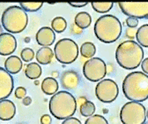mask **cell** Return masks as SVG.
<instances>
[{
  "instance_id": "60d3db41",
  "label": "cell",
  "mask_w": 148,
  "mask_h": 124,
  "mask_svg": "<svg viewBox=\"0 0 148 124\" xmlns=\"http://www.w3.org/2000/svg\"><path fill=\"white\" fill-rule=\"evenodd\" d=\"M34 84H35V85H38V84H39V81H37V80L34 81Z\"/></svg>"
},
{
  "instance_id": "1f68e13d",
  "label": "cell",
  "mask_w": 148,
  "mask_h": 124,
  "mask_svg": "<svg viewBox=\"0 0 148 124\" xmlns=\"http://www.w3.org/2000/svg\"><path fill=\"white\" fill-rule=\"evenodd\" d=\"M136 33L137 31L134 28H129L126 29V37L129 39H134V37H136Z\"/></svg>"
},
{
  "instance_id": "603a6c76",
  "label": "cell",
  "mask_w": 148,
  "mask_h": 124,
  "mask_svg": "<svg viewBox=\"0 0 148 124\" xmlns=\"http://www.w3.org/2000/svg\"><path fill=\"white\" fill-rule=\"evenodd\" d=\"M67 28V21L63 17H56L51 21V28L57 33H63Z\"/></svg>"
},
{
  "instance_id": "b9f144b4",
  "label": "cell",
  "mask_w": 148,
  "mask_h": 124,
  "mask_svg": "<svg viewBox=\"0 0 148 124\" xmlns=\"http://www.w3.org/2000/svg\"><path fill=\"white\" fill-rule=\"evenodd\" d=\"M146 118H148V110H146Z\"/></svg>"
},
{
  "instance_id": "44dd1931",
  "label": "cell",
  "mask_w": 148,
  "mask_h": 124,
  "mask_svg": "<svg viewBox=\"0 0 148 124\" xmlns=\"http://www.w3.org/2000/svg\"><path fill=\"white\" fill-rule=\"evenodd\" d=\"M136 39L141 47L148 48V24L142 25L136 33Z\"/></svg>"
},
{
  "instance_id": "7402d4cb",
  "label": "cell",
  "mask_w": 148,
  "mask_h": 124,
  "mask_svg": "<svg viewBox=\"0 0 148 124\" xmlns=\"http://www.w3.org/2000/svg\"><path fill=\"white\" fill-rule=\"evenodd\" d=\"M79 51L82 57L86 58V59H92V58H94L95 54L96 48H95V45L92 42H85L80 46Z\"/></svg>"
},
{
  "instance_id": "4dcf8cb0",
  "label": "cell",
  "mask_w": 148,
  "mask_h": 124,
  "mask_svg": "<svg viewBox=\"0 0 148 124\" xmlns=\"http://www.w3.org/2000/svg\"><path fill=\"white\" fill-rule=\"evenodd\" d=\"M62 124H82V123L79 119L75 117H70L66 120H64Z\"/></svg>"
},
{
  "instance_id": "ba28073f",
  "label": "cell",
  "mask_w": 148,
  "mask_h": 124,
  "mask_svg": "<svg viewBox=\"0 0 148 124\" xmlns=\"http://www.w3.org/2000/svg\"><path fill=\"white\" fill-rule=\"evenodd\" d=\"M108 67L101 58H92L83 66V75L90 82H96L103 80L107 75Z\"/></svg>"
},
{
  "instance_id": "d6986e66",
  "label": "cell",
  "mask_w": 148,
  "mask_h": 124,
  "mask_svg": "<svg viewBox=\"0 0 148 124\" xmlns=\"http://www.w3.org/2000/svg\"><path fill=\"white\" fill-rule=\"evenodd\" d=\"M42 74V68L38 63L31 62L25 68V75L28 79L36 80Z\"/></svg>"
},
{
  "instance_id": "ffe728a7",
  "label": "cell",
  "mask_w": 148,
  "mask_h": 124,
  "mask_svg": "<svg viewBox=\"0 0 148 124\" xmlns=\"http://www.w3.org/2000/svg\"><path fill=\"white\" fill-rule=\"evenodd\" d=\"M74 23L81 29L87 28L92 23V17L86 12H80L75 16Z\"/></svg>"
},
{
  "instance_id": "9a60e30c",
  "label": "cell",
  "mask_w": 148,
  "mask_h": 124,
  "mask_svg": "<svg viewBox=\"0 0 148 124\" xmlns=\"http://www.w3.org/2000/svg\"><path fill=\"white\" fill-rule=\"evenodd\" d=\"M16 114V106L11 100L2 99L0 101V119L2 121H10Z\"/></svg>"
},
{
  "instance_id": "2e32d148",
  "label": "cell",
  "mask_w": 148,
  "mask_h": 124,
  "mask_svg": "<svg viewBox=\"0 0 148 124\" xmlns=\"http://www.w3.org/2000/svg\"><path fill=\"white\" fill-rule=\"evenodd\" d=\"M4 66L5 69L8 73L12 75H16L18 72H21L23 67V63L22 60L18 56H10L5 60Z\"/></svg>"
},
{
  "instance_id": "5bb4252c",
  "label": "cell",
  "mask_w": 148,
  "mask_h": 124,
  "mask_svg": "<svg viewBox=\"0 0 148 124\" xmlns=\"http://www.w3.org/2000/svg\"><path fill=\"white\" fill-rule=\"evenodd\" d=\"M79 83V76L76 71L67 70L61 76V84L66 90H75Z\"/></svg>"
},
{
  "instance_id": "8fae6325",
  "label": "cell",
  "mask_w": 148,
  "mask_h": 124,
  "mask_svg": "<svg viewBox=\"0 0 148 124\" xmlns=\"http://www.w3.org/2000/svg\"><path fill=\"white\" fill-rule=\"evenodd\" d=\"M13 91V78L4 67H0V99H6Z\"/></svg>"
},
{
  "instance_id": "277c9868",
  "label": "cell",
  "mask_w": 148,
  "mask_h": 124,
  "mask_svg": "<svg viewBox=\"0 0 148 124\" xmlns=\"http://www.w3.org/2000/svg\"><path fill=\"white\" fill-rule=\"evenodd\" d=\"M94 31L96 37L101 42L111 44L121 37L122 23L114 15H102L95 21Z\"/></svg>"
},
{
  "instance_id": "8992f818",
  "label": "cell",
  "mask_w": 148,
  "mask_h": 124,
  "mask_svg": "<svg viewBox=\"0 0 148 124\" xmlns=\"http://www.w3.org/2000/svg\"><path fill=\"white\" fill-rule=\"evenodd\" d=\"M120 119L123 124H144L146 120V110L140 102L130 101L120 110Z\"/></svg>"
},
{
  "instance_id": "4316f807",
  "label": "cell",
  "mask_w": 148,
  "mask_h": 124,
  "mask_svg": "<svg viewBox=\"0 0 148 124\" xmlns=\"http://www.w3.org/2000/svg\"><path fill=\"white\" fill-rule=\"evenodd\" d=\"M85 124H108V122L102 115L94 114L86 119Z\"/></svg>"
},
{
  "instance_id": "e575fe53",
  "label": "cell",
  "mask_w": 148,
  "mask_h": 124,
  "mask_svg": "<svg viewBox=\"0 0 148 124\" xmlns=\"http://www.w3.org/2000/svg\"><path fill=\"white\" fill-rule=\"evenodd\" d=\"M141 68H142L143 73H145V75H148V58L143 60L141 63Z\"/></svg>"
},
{
  "instance_id": "f546056e",
  "label": "cell",
  "mask_w": 148,
  "mask_h": 124,
  "mask_svg": "<svg viewBox=\"0 0 148 124\" xmlns=\"http://www.w3.org/2000/svg\"><path fill=\"white\" fill-rule=\"evenodd\" d=\"M125 22H126V25L129 28H135L138 25V20L136 19V18H132V17L127 18V20H126Z\"/></svg>"
},
{
  "instance_id": "9c48e42d",
  "label": "cell",
  "mask_w": 148,
  "mask_h": 124,
  "mask_svg": "<svg viewBox=\"0 0 148 124\" xmlns=\"http://www.w3.org/2000/svg\"><path fill=\"white\" fill-rule=\"evenodd\" d=\"M119 94L117 83L111 79H103L100 81L95 87V95L102 103H112Z\"/></svg>"
},
{
  "instance_id": "484cf974",
  "label": "cell",
  "mask_w": 148,
  "mask_h": 124,
  "mask_svg": "<svg viewBox=\"0 0 148 124\" xmlns=\"http://www.w3.org/2000/svg\"><path fill=\"white\" fill-rule=\"evenodd\" d=\"M21 7L25 12H37L42 7L43 3L42 2H27V3H20Z\"/></svg>"
},
{
  "instance_id": "52a82bcc",
  "label": "cell",
  "mask_w": 148,
  "mask_h": 124,
  "mask_svg": "<svg viewBox=\"0 0 148 124\" xmlns=\"http://www.w3.org/2000/svg\"><path fill=\"white\" fill-rule=\"evenodd\" d=\"M54 53L58 62L62 64H71L78 59L79 50L75 41L70 38H63L56 44Z\"/></svg>"
},
{
  "instance_id": "d6a6232c",
  "label": "cell",
  "mask_w": 148,
  "mask_h": 124,
  "mask_svg": "<svg viewBox=\"0 0 148 124\" xmlns=\"http://www.w3.org/2000/svg\"><path fill=\"white\" fill-rule=\"evenodd\" d=\"M71 33L74 34V35H80V34H82L83 29H81L80 28H79L75 23H74V24H72V26H71Z\"/></svg>"
},
{
  "instance_id": "8d00e7d4",
  "label": "cell",
  "mask_w": 148,
  "mask_h": 124,
  "mask_svg": "<svg viewBox=\"0 0 148 124\" xmlns=\"http://www.w3.org/2000/svg\"><path fill=\"white\" fill-rule=\"evenodd\" d=\"M22 103H23V105H31V103H32V98H30V97H28V96H27V97H25L23 99H22Z\"/></svg>"
},
{
  "instance_id": "3957f363",
  "label": "cell",
  "mask_w": 148,
  "mask_h": 124,
  "mask_svg": "<svg viewBox=\"0 0 148 124\" xmlns=\"http://www.w3.org/2000/svg\"><path fill=\"white\" fill-rule=\"evenodd\" d=\"M77 104L76 98L71 93L61 91L51 97L49 109L53 117L64 121L74 115L77 110Z\"/></svg>"
},
{
  "instance_id": "ab89813d",
  "label": "cell",
  "mask_w": 148,
  "mask_h": 124,
  "mask_svg": "<svg viewBox=\"0 0 148 124\" xmlns=\"http://www.w3.org/2000/svg\"><path fill=\"white\" fill-rule=\"evenodd\" d=\"M25 42L26 43H29L30 42V37H26L25 38Z\"/></svg>"
},
{
  "instance_id": "cb8c5ba5",
  "label": "cell",
  "mask_w": 148,
  "mask_h": 124,
  "mask_svg": "<svg viewBox=\"0 0 148 124\" xmlns=\"http://www.w3.org/2000/svg\"><path fill=\"white\" fill-rule=\"evenodd\" d=\"M79 112L82 116L90 117L94 115V114L95 113V105L92 102L86 100L84 104H82L79 106Z\"/></svg>"
},
{
  "instance_id": "4fadbf2b",
  "label": "cell",
  "mask_w": 148,
  "mask_h": 124,
  "mask_svg": "<svg viewBox=\"0 0 148 124\" xmlns=\"http://www.w3.org/2000/svg\"><path fill=\"white\" fill-rule=\"evenodd\" d=\"M36 42L42 47H49L56 40L55 31L49 27H42L36 33Z\"/></svg>"
},
{
  "instance_id": "d4e9b609",
  "label": "cell",
  "mask_w": 148,
  "mask_h": 124,
  "mask_svg": "<svg viewBox=\"0 0 148 124\" xmlns=\"http://www.w3.org/2000/svg\"><path fill=\"white\" fill-rule=\"evenodd\" d=\"M92 7L96 12L106 13L113 8L114 4L112 2H92Z\"/></svg>"
},
{
  "instance_id": "836d02e7",
  "label": "cell",
  "mask_w": 148,
  "mask_h": 124,
  "mask_svg": "<svg viewBox=\"0 0 148 124\" xmlns=\"http://www.w3.org/2000/svg\"><path fill=\"white\" fill-rule=\"evenodd\" d=\"M52 119L49 114H44L41 117V123L42 124H50Z\"/></svg>"
},
{
  "instance_id": "5b68a950",
  "label": "cell",
  "mask_w": 148,
  "mask_h": 124,
  "mask_svg": "<svg viewBox=\"0 0 148 124\" xmlns=\"http://www.w3.org/2000/svg\"><path fill=\"white\" fill-rule=\"evenodd\" d=\"M1 22L3 28L10 34H18L26 29L28 16L21 6H12L3 12Z\"/></svg>"
},
{
  "instance_id": "e0dca14e",
  "label": "cell",
  "mask_w": 148,
  "mask_h": 124,
  "mask_svg": "<svg viewBox=\"0 0 148 124\" xmlns=\"http://www.w3.org/2000/svg\"><path fill=\"white\" fill-rule=\"evenodd\" d=\"M55 53L50 47H42L37 51L35 58L36 60L41 65H48L51 62Z\"/></svg>"
},
{
  "instance_id": "f35d334b",
  "label": "cell",
  "mask_w": 148,
  "mask_h": 124,
  "mask_svg": "<svg viewBox=\"0 0 148 124\" xmlns=\"http://www.w3.org/2000/svg\"><path fill=\"white\" fill-rule=\"evenodd\" d=\"M52 74H53V77H54V78H55V77H58V72H53Z\"/></svg>"
},
{
  "instance_id": "f1b7e54d",
  "label": "cell",
  "mask_w": 148,
  "mask_h": 124,
  "mask_svg": "<svg viewBox=\"0 0 148 124\" xmlns=\"http://www.w3.org/2000/svg\"><path fill=\"white\" fill-rule=\"evenodd\" d=\"M14 95L18 99H23L25 97H27V90L24 87H18L14 91Z\"/></svg>"
},
{
  "instance_id": "d590c367",
  "label": "cell",
  "mask_w": 148,
  "mask_h": 124,
  "mask_svg": "<svg viewBox=\"0 0 148 124\" xmlns=\"http://www.w3.org/2000/svg\"><path fill=\"white\" fill-rule=\"evenodd\" d=\"M71 6H73V7H77V8H80V7H84L86 6L88 3L86 2H80V3H78V2H70L68 3Z\"/></svg>"
},
{
  "instance_id": "ac0fdd59",
  "label": "cell",
  "mask_w": 148,
  "mask_h": 124,
  "mask_svg": "<svg viewBox=\"0 0 148 124\" xmlns=\"http://www.w3.org/2000/svg\"><path fill=\"white\" fill-rule=\"evenodd\" d=\"M58 82L54 77H47L42 82V91L44 94L51 96L55 95L58 91Z\"/></svg>"
},
{
  "instance_id": "6da1fadb",
  "label": "cell",
  "mask_w": 148,
  "mask_h": 124,
  "mask_svg": "<svg viewBox=\"0 0 148 124\" xmlns=\"http://www.w3.org/2000/svg\"><path fill=\"white\" fill-rule=\"evenodd\" d=\"M123 92L131 101L143 102L148 98V75L141 71L128 74L123 82Z\"/></svg>"
},
{
  "instance_id": "30bf717a",
  "label": "cell",
  "mask_w": 148,
  "mask_h": 124,
  "mask_svg": "<svg viewBox=\"0 0 148 124\" xmlns=\"http://www.w3.org/2000/svg\"><path fill=\"white\" fill-rule=\"evenodd\" d=\"M118 6L128 17L138 20L148 18V2H119Z\"/></svg>"
},
{
  "instance_id": "83f0119b",
  "label": "cell",
  "mask_w": 148,
  "mask_h": 124,
  "mask_svg": "<svg viewBox=\"0 0 148 124\" xmlns=\"http://www.w3.org/2000/svg\"><path fill=\"white\" fill-rule=\"evenodd\" d=\"M34 51L31 48H25L21 52V58L24 62H30L34 58Z\"/></svg>"
},
{
  "instance_id": "7c38bea8",
  "label": "cell",
  "mask_w": 148,
  "mask_h": 124,
  "mask_svg": "<svg viewBox=\"0 0 148 124\" xmlns=\"http://www.w3.org/2000/svg\"><path fill=\"white\" fill-rule=\"evenodd\" d=\"M17 49V40L13 35L3 32L0 35V54L2 56L11 55Z\"/></svg>"
},
{
  "instance_id": "7a4b0ae2",
  "label": "cell",
  "mask_w": 148,
  "mask_h": 124,
  "mask_svg": "<svg viewBox=\"0 0 148 124\" xmlns=\"http://www.w3.org/2000/svg\"><path fill=\"white\" fill-rule=\"evenodd\" d=\"M144 50L135 41H124L116 51V60L118 65L127 70H133L140 66L144 60Z\"/></svg>"
},
{
  "instance_id": "7bdbcfd3",
  "label": "cell",
  "mask_w": 148,
  "mask_h": 124,
  "mask_svg": "<svg viewBox=\"0 0 148 124\" xmlns=\"http://www.w3.org/2000/svg\"><path fill=\"white\" fill-rule=\"evenodd\" d=\"M144 124H148V122H145Z\"/></svg>"
},
{
  "instance_id": "74e56055",
  "label": "cell",
  "mask_w": 148,
  "mask_h": 124,
  "mask_svg": "<svg viewBox=\"0 0 148 124\" xmlns=\"http://www.w3.org/2000/svg\"><path fill=\"white\" fill-rule=\"evenodd\" d=\"M86 101V98L85 97H80V98H78V104L79 105H82V104H84L85 102Z\"/></svg>"
}]
</instances>
